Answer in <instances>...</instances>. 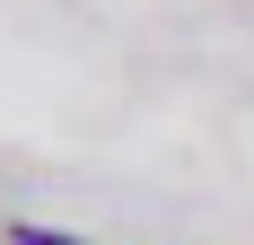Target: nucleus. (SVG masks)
Returning a JSON list of instances; mask_svg holds the SVG:
<instances>
[{"label": "nucleus", "mask_w": 254, "mask_h": 245, "mask_svg": "<svg viewBox=\"0 0 254 245\" xmlns=\"http://www.w3.org/2000/svg\"><path fill=\"white\" fill-rule=\"evenodd\" d=\"M9 245H88V237H70V228H35V219H18V228H9Z\"/></svg>", "instance_id": "obj_1"}]
</instances>
